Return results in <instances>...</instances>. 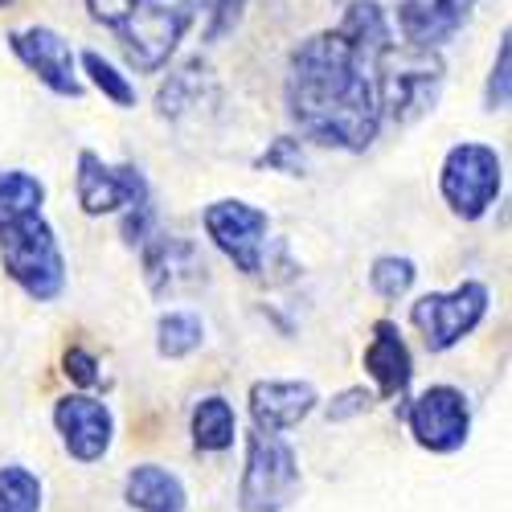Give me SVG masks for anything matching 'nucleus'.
<instances>
[{
	"instance_id": "18",
	"label": "nucleus",
	"mask_w": 512,
	"mask_h": 512,
	"mask_svg": "<svg viewBox=\"0 0 512 512\" xmlns=\"http://www.w3.org/2000/svg\"><path fill=\"white\" fill-rule=\"evenodd\" d=\"M123 496L136 512H185V484L160 463H140L127 472Z\"/></svg>"
},
{
	"instance_id": "7",
	"label": "nucleus",
	"mask_w": 512,
	"mask_h": 512,
	"mask_svg": "<svg viewBox=\"0 0 512 512\" xmlns=\"http://www.w3.org/2000/svg\"><path fill=\"white\" fill-rule=\"evenodd\" d=\"M488 300H492V295H488V287L480 279H463L455 291H431V295H422V300L410 308V320L422 332L426 349H431V353H447V349H455L459 340L484 320Z\"/></svg>"
},
{
	"instance_id": "13",
	"label": "nucleus",
	"mask_w": 512,
	"mask_h": 512,
	"mask_svg": "<svg viewBox=\"0 0 512 512\" xmlns=\"http://www.w3.org/2000/svg\"><path fill=\"white\" fill-rule=\"evenodd\" d=\"M320 394L312 381H254L250 386V418L254 431L263 435H279L300 426L312 410H316Z\"/></svg>"
},
{
	"instance_id": "6",
	"label": "nucleus",
	"mask_w": 512,
	"mask_h": 512,
	"mask_svg": "<svg viewBox=\"0 0 512 512\" xmlns=\"http://www.w3.org/2000/svg\"><path fill=\"white\" fill-rule=\"evenodd\" d=\"M500 185H504V164H500L496 148L467 140L443 156L439 189H443V201L451 205L455 218H463V222L484 218L500 197Z\"/></svg>"
},
{
	"instance_id": "17",
	"label": "nucleus",
	"mask_w": 512,
	"mask_h": 512,
	"mask_svg": "<svg viewBox=\"0 0 512 512\" xmlns=\"http://www.w3.org/2000/svg\"><path fill=\"white\" fill-rule=\"evenodd\" d=\"M336 33L365 66H373L394 46V25H390L386 9H381L377 0H349V9H345V17H340Z\"/></svg>"
},
{
	"instance_id": "3",
	"label": "nucleus",
	"mask_w": 512,
	"mask_h": 512,
	"mask_svg": "<svg viewBox=\"0 0 512 512\" xmlns=\"http://www.w3.org/2000/svg\"><path fill=\"white\" fill-rule=\"evenodd\" d=\"M0 263H5L9 279L25 295H33V300H58L62 287H66L62 246L41 213L9 226V230H0Z\"/></svg>"
},
{
	"instance_id": "16",
	"label": "nucleus",
	"mask_w": 512,
	"mask_h": 512,
	"mask_svg": "<svg viewBox=\"0 0 512 512\" xmlns=\"http://www.w3.org/2000/svg\"><path fill=\"white\" fill-rule=\"evenodd\" d=\"M365 373L377 381V394L381 398L406 394L410 377H414V361H410V349H406L398 324H390V320H377L373 324V336H369V345H365Z\"/></svg>"
},
{
	"instance_id": "9",
	"label": "nucleus",
	"mask_w": 512,
	"mask_h": 512,
	"mask_svg": "<svg viewBox=\"0 0 512 512\" xmlns=\"http://www.w3.org/2000/svg\"><path fill=\"white\" fill-rule=\"evenodd\" d=\"M402 418L410 426L414 443L435 455L459 451L467 443V431H472V406H467L463 390L455 386H426L418 398L402 406Z\"/></svg>"
},
{
	"instance_id": "21",
	"label": "nucleus",
	"mask_w": 512,
	"mask_h": 512,
	"mask_svg": "<svg viewBox=\"0 0 512 512\" xmlns=\"http://www.w3.org/2000/svg\"><path fill=\"white\" fill-rule=\"evenodd\" d=\"M205 82H209V66H205L201 58H189L181 70H173V74L160 82V91H156V111H160L164 119L185 115V111L201 99Z\"/></svg>"
},
{
	"instance_id": "2",
	"label": "nucleus",
	"mask_w": 512,
	"mask_h": 512,
	"mask_svg": "<svg viewBox=\"0 0 512 512\" xmlns=\"http://www.w3.org/2000/svg\"><path fill=\"white\" fill-rule=\"evenodd\" d=\"M443 58L439 50H422V46H394L373 62V95H377V111L390 115L398 127L422 119L426 111H435L439 95H443Z\"/></svg>"
},
{
	"instance_id": "10",
	"label": "nucleus",
	"mask_w": 512,
	"mask_h": 512,
	"mask_svg": "<svg viewBox=\"0 0 512 512\" xmlns=\"http://www.w3.org/2000/svg\"><path fill=\"white\" fill-rule=\"evenodd\" d=\"M74 189H78V205L82 213L91 218H103V213H123L132 205H144L152 201L148 197V181L136 164H119L111 168L99 152L82 148L78 152V177H74Z\"/></svg>"
},
{
	"instance_id": "25",
	"label": "nucleus",
	"mask_w": 512,
	"mask_h": 512,
	"mask_svg": "<svg viewBox=\"0 0 512 512\" xmlns=\"http://www.w3.org/2000/svg\"><path fill=\"white\" fill-rule=\"evenodd\" d=\"M82 70L91 74V82H95V87H99L115 107H136V87H132V78L119 74L103 54L87 50V54H82Z\"/></svg>"
},
{
	"instance_id": "20",
	"label": "nucleus",
	"mask_w": 512,
	"mask_h": 512,
	"mask_svg": "<svg viewBox=\"0 0 512 512\" xmlns=\"http://www.w3.org/2000/svg\"><path fill=\"white\" fill-rule=\"evenodd\" d=\"M41 201H46V185H41L33 173L5 168V173H0V230H9L25 218H37Z\"/></svg>"
},
{
	"instance_id": "12",
	"label": "nucleus",
	"mask_w": 512,
	"mask_h": 512,
	"mask_svg": "<svg viewBox=\"0 0 512 512\" xmlns=\"http://www.w3.org/2000/svg\"><path fill=\"white\" fill-rule=\"evenodd\" d=\"M54 426L66 443V451L78 463H95L107 455L111 435H115V418L107 410V402L91 398V394H70L54 406Z\"/></svg>"
},
{
	"instance_id": "26",
	"label": "nucleus",
	"mask_w": 512,
	"mask_h": 512,
	"mask_svg": "<svg viewBox=\"0 0 512 512\" xmlns=\"http://www.w3.org/2000/svg\"><path fill=\"white\" fill-rule=\"evenodd\" d=\"M508 95H512V46H508V33L500 37V50H496V66L488 74V111H504L508 107Z\"/></svg>"
},
{
	"instance_id": "31",
	"label": "nucleus",
	"mask_w": 512,
	"mask_h": 512,
	"mask_svg": "<svg viewBox=\"0 0 512 512\" xmlns=\"http://www.w3.org/2000/svg\"><path fill=\"white\" fill-rule=\"evenodd\" d=\"M62 365H66V377L74 381V386H82V390L99 386V361H95L87 349H66Z\"/></svg>"
},
{
	"instance_id": "32",
	"label": "nucleus",
	"mask_w": 512,
	"mask_h": 512,
	"mask_svg": "<svg viewBox=\"0 0 512 512\" xmlns=\"http://www.w3.org/2000/svg\"><path fill=\"white\" fill-rule=\"evenodd\" d=\"M136 5H140V0H87L91 17H95L99 25H107V29H119L127 17H132Z\"/></svg>"
},
{
	"instance_id": "8",
	"label": "nucleus",
	"mask_w": 512,
	"mask_h": 512,
	"mask_svg": "<svg viewBox=\"0 0 512 512\" xmlns=\"http://www.w3.org/2000/svg\"><path fill=\"white\" fill-rule=\"evenodd\" d=\"M201 222H205V234L213 238V246H218L242 275H263L267 271V230H271V218L259 205L226 197V201H213L201 213Z\"/></svg>"
},
{
	"instance_id": "22",
	"label": "nucleus",
	"mask_w": 512,
	"mask_h": 512,
	"mask_svg": "<svg viewBox=\"0 0 512 512\" xmlns=\"http://www.w3.org/2000/svg\"><path fill=\"white\" fill-rule=\"evenodd\" d=\"M205 340V324L197 312H164L156 320V353L177 361V357H189L193 349H201Z\"/></svg>"
},
{
	"instance_id": "1",
	"label": "nucleus",
	"mask_w": 512,
	"mask_h": 512,
	"mask_svg": "<svg viewBox=\"0 0 512 512\" xmlns=\"http://www.w3.org/2000/svg\"><path fill=\"white\" fill-rule=\"evenodd\" d=\"M287 115L312 144L365 152L381 127L373 66H365L336 29L300 41L287 66Z\"/></svg>"
},
{
	"instance_id": "11",
	"label": "nucleus",
	"mask_w": 512,
	"mask_h": 512,
	"mask_svg": "<svg viewBox=\"0 0 512 512\" xmlns=\"http://www.w3.org/2000/svg\"><path fill=\"white\" fill-rule=\"evenodd\" d=\"M9 46L54 95H62V99H78L82 95V82L74 74V50H70V41L58 29H46V25L17 29V33H9Z\"/></svg>"
},
{
	"instance_id": "29",
	"label": "nucleus",
	"mask_w": 512,
	"mask_h": 512,
	"mask_svg": "<svg viewBox=\"0 0 512 512\" xmlns=\"http://www.w3.org/2000/svg\"><path fill=\"white\" fill-rule=\"evenodd\" d=\"M373 394L365 390V386H353V390H340L332 402H328V422H349V418H357V414H369L373 410Z\"/></svg>"
},
{
	"instance_id": "23",
	"label": "nucleus",
	"mask_w": 512,
	"mask_h": 512,
	"mask_svg": "<svg viewBox=\"0 0 512 512\" xmlns=\"http://www.w3.org/2000/svg\"><path fill=\"white\" fill-rule=\"evenodd\" d=\"M0 512H41V480L29 467H0Z\"/></svg>"
},
{
	"instance_id": "33",
	"label": "nucleus",
	"mask_w": 512,
	"mask_h": 512,
	"mask_svg": "<svg viewBox=\"0 0 512 512\" xmlns=\"http://www.w3.org/2000/svg\"><path fill=\"white\" fill-rule=\"evenodd\" d=\"M5 5H13V0H0V9H5Z\"/></svg>"
},
{
	"instance_id": "4",
	"label": "nucleus",
	"mask_w": 512,
	"mask_h": 512,
	"mask_svg": "<svg viewBox=\"0 0 512 512\" xmlns=\"http://www.w3.org/2000/svg\"><path fill=\"white\" fill-rule=\"evenodd\" d=\"M193 17H197V0H140L132 17L115 29L127 66L140 74H156L160 66H168Z\"/></svg>"
},
{
	"instance_id": "30",
	"label": "nucleus",
	"mask_w": 512,
	"mask_h": 512,
	"mask_svg": "<svg viewBox=\"0 0 512 512\" xmlns=\"http://www.w3.org/2000/svg\"><path fill=\"white\" fill-rule=\"evenodd\" d=\"M152 234H156V213H152V201L123 209V242H127V246H144Z\"/></svg>"
},
{
	"instance_id": "24",
	"label": "nucleus",
	"mask_w": 512,
	"mask_h": 512,
	"mask_svg": "<svg viewBox=\"0 0 512 512\" xmlns=\"http://www.w3.org/2000/svg\"><path fill=\"white\" fill-rule=\"evenodd\" d=\"M414 279H418V271L410 259H402V254H381V259H373V267H369V283L381 300H402V295L414 287Z\"/></svg>"
},
{
	"instance_id": "14",
	"label": "nucleus",
	"mask_w": 512,
	"mask_h": 512,
	"mask_svg": "<svg viewBox=\"0 0 512 512\" xmlns=\"http://www.w3.org/2000/svg\"><path fill=\"white\" fill-rule=\"evenodd\" d=\"M476 0H398V29L406 46L439 50L463 29Z\"/></svg>"
},
{
	"instance_id": "15",
	"label": "nucleus",
	"mask_w": 512,
	"mask_h": 512,
	"mask_svg": "<svg viewBox=\"0 0 512 512\" xmlns=\"http://www.w3.org/2000/svg\"><path fill=\"white\" fill-rule=\"evenodd\" d=\"M144 275L148 287L156 295H173L181 287H193L205 279V263L197 259V250L181 238H168V234H152L144 242Z\"/></svg>"
},
{
	"instance_id": "19",
	"label": "nucleus",
	"mask_w": 512,
	"mask_h": 512,
	"mask_svg": "<svg viewBox=\"0 0 512 512\" xmlns=\"http://www.w3.org/2000/svg\"><path fill=\"white\" fill-rule=\"evenodd\" d=\"M189 431H193V447L197 451H230L234 447V435H238V414L234 406L222 398V394H209L193 406V418H189Z\"/></svg>"
},
{
	"instance_id": "27",
	"label": "nucleus",
	"mask_w": 512,
	"mask_h": 512,
	"mask_svg": "<svg viewBox=\"0 0 512 512\" xmlns=\"http://www.w3.org/2000/svg\"><path fill=\"white\" fill-rule=\"evenodd\" d=\"M201 9H205V41H222L242 21L246 0H201Z\"/></svg>"
},
{
	"instance_id": "5",
	"label": "nucleus",
	"mask_w": 512,
	"mask_h": 512,
	"mask_svg": "<svg viewBox=\"0 0 512 512\" xmlns=\"http://www.w3.org/2000/svg\"><path fill=\"white\" fill-rule=\"evenodd\" d=\"M300 492V459L279 435H246V472L238 488L242 512H283Z\"/></svg>"
},
{
	"instance_id": "28",
	"label": "nucleus",
	"mask_w": 512,
	"mask_h": 512,
	"mask_svg": "<svg viewBox=\"0 0 512 512\" xmlns=\"http://www.w3.org/2000/svg\"><path fill=\"white\" fill-rule=\"evenodd\" d=\"M263 168H271V173H287V177H304V148L300 140H291V136H279L263 156H259Z\"/></svg>"
}]
</instances>
